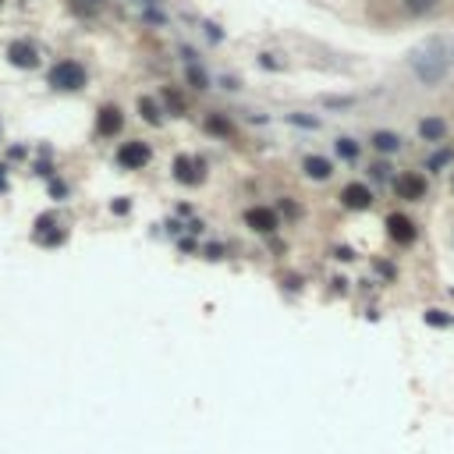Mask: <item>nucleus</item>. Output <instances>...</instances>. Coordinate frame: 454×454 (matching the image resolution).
<instances>
[{
  "label": "nucleus",
  "mask_w": 454,
  "mask_h": 454,
  "mask_svg": "<svg viewBox=\"0 0 454 454\" xmlns=\"http://www.w3.org/2000/svg\"><path fill=\"white\" fill-rule=\"evenodd\" d=\"M50 86L60 93H78L86 86V68H82L78 60H60V64L50 68Z\"/></svg>",
  "instance_id": "f257e3e1"
},
{
  "label": "nucleus",
  "mask_w": 454,
  "mask_h": 454,
  "mask_svg": "<svg viewBox=\"0 0 454 454\" xmlns=\"http://www.w3.org/2000/svg\"><path fill=\"white\" fill-rule=\"evenodd\" d=\"M411 68H416V75L422 78V82H440L444 75H447V57H444V50H429V53H416L411 57Z\"/></svg>",
  "instance_id": "f03ea898"
},
{
  "label": "nucleus",
  "mask_w": 454,
  "mask_h": 454,
  "mask_svg": "<svg viewBox=\"0 0 454 454\" xmlns=\"http://www.w3.org/2000/svg\"><path fill=\"white\" fill-rule=\"evenodd\" d=\"M150 160H153V150L146 146V142H125V146L117 150V163H121V167H128V171L146 167Z\"/></svg>",
  "instance_id": "7ed1b4c3"
},
{
  "label": "nucleus",
  "mask_w": 454,
  "mask_h": 454,
  "mask_svg": "<svg viewBox=\"0 0 454 454\" xmlns=\"http://www.w3.org/2000/svg\"><path fill=\"white\" fill-rule=\"evenodd\" d=\"M387 235L394 238L398 245H411L419 231H416V224H411L405 213H390V217H387Z\"/></svg>",
  "instance_id": "20e7f679"
},
{
  "label": "nucleus",
  "mask_w": 454,
  "mask_h": 454,
  "mask_svg": "<svg viewBox=\"0 0 454 454\" xmlns=\"http://www.w3.org/2000/svg\"><path fill=\"white\" fill-rule=\"evenodd\" d=\"M245 224L259 235H270V231H277V213L270 206H252V210H245Z\"/></svg>",
  "instance_id": "39448f33"
},
{
  "label": "nucleus",
  "mask_w": 454,
  "mask_h": 454,
  "mask_svg": "<svg viewBox=\"0 0 454 454\" xmlns=\"http://www.w3.org/2000/svg\"><path fill=\"white\" fill-rule=\"evenodd\" d=\"M8 60H11L14 68H36L39 64V53H36L32 43H22V39H18V43L8 47Z\"/></svg>",
  "instance_id": "423d86ee"
},
{
  "label": "nucleus",
  "mask_w": 454,
  "mask_h": 454,
  "mask_svg": "<svg viewBox=\"0 0 454 454\" xmlns=\"http://www.w3.org/2000/svg\"><path fill=\"white\" fill-rule=\"evenodd\" d=\"M341 202L348 206V210H369V206H373V195H369L366 184H344Z\"/></svg>",
  "instance_id": "0eeeda50"
},
{
  "label": "nucleus",
  "mask_w": 454,
  "mask_h": 454,
  "mask_svg": "<svg viewBox=\"0 0 454 454\" xmlns=\"http://www.w3.org/2000/svg\"><path fill=\"white\" fill-rule=\"evenodd\" d=\"M96 128H99V135H117L121 128H125V114H121L117 107H103L99 117H96Z\"/></svg>",
  "instance_id": "6e6552de"
},
{
  "label": "nucleus",
  "mask_w": 454,
  "mask_h": 454,
  "mask_svg": "<svg viewBox=\"0 0 454 454\" xmlns=\"http://www.w3.org/2000/svg\"><path fill=\"white\" fill-rule=\"evenodd\" d=\"M174 178L189 181V184H199L202 181V163H195L192 156H178L174 160Z\"/></svg>",
  "instance_id": "1a4fd4ad"
},
{
  "label": "nucleus",
  "mask_w": 454,
  "mask_h": 454,
  "mask_svg": "<svg viewBox=\"0 0 454 454\" xmlns=\"http://www.w3.org/2000/svg\"><path fill=\"white\" fill-rule=\"evenodd\" d=\"M398 195L401 199H422L426 195V178L422 174H401L398 178Z\"/></svg>",
  "instance_id": "9d476101"
},
{
  "label": "nucleus",
  "mask_w": 454,
  "mask_h": 454,
  "mask_svg": "<svg viewBox=\"0 0 454 454\" xmlns=\"http://www.w3.org/2000/svg\"><path fill=\"white\" fill-rule=\"evenodd\" d=\"M302 167H305V174L313 178V181H326L330 174H334V163H330L326 156H305Z\"/></svg>",
  "instance_id": "9b49d317"
},
{
  "label": "nucleus",
  "mask_w": 454,
  "mask_h": 454,
  "mask_svg": "<svg viewBox=\"0 0 454 454\" xmlns=\"http://www.w3.org/2000/svg\"><path fill=\"white\" fill-rule=\"evenodd\" d=\"M419 135H422L426 142H440V139L447 135V121H444V117H422V121H419Z\"/></svg>",
  "instance_id": "f8f14e48"
},
{
  "label": "nucleus",
  "mask_w": 454,
  "mask_h": 454,
  "mask_svg": "<svg viewBox=\"0 0 454 454\" xmlns=\"http://www.w3.org/2000/svg\"><path fill=\"white\" fill-rule=\"evenodd\" d=\"M373 146H377L380 153H394V150L401 146V139H398L394 132H377V135H373Z\"/></svg>",
  "instance_id": "ddd939ff"
},
{
  "label": "nucleus",
  "mask_w": 454,
  "mask_h": 454,
  "mask_svg": "<svg viewBox=\"0 0 454 454\" xmlns=\"http://www.w3.org/2000/svg\"><path fill=\"white\" fill-rule=\"evenodd\" d=\"M139 110H142V121H150V125H160V117H163V114H160V107H156L150 96H142V99H139Z\"/></svg>",
  "instance_id": "4468645a"
},
{
  "label": "nucleus",
  "mask_w": 454,
  "mask_h": 454,
  "mask_svg": "<svg viewBox=\"0 0 454 454\" xmlns=\"http://www.w3.org/2000/svg\"><path fill=\"white\" fill-rule=\"evenodd\" d=\"M437 4H440V0H405V8H408L411 14H429Z\"/></svg>",
  "instance_id": "2eb2a0df"
},
{
  "label": "nucleus",
  "mask_w": 454,
  "mask_h": 454,
  "mask_svg": "<svg viewBox=\"0 0 454 454\" xmlns=\"http://www.w3.org/2000/svg\"><path fill=\"white\" fill-rule=\"evenodd\" d=\"M337 153H341L344 160H359V142H352V139H337Z\"/></svg>",
  "instance_id": "dca6fc26"
},
{
  "label": "nucleus",
  "mask_w": 454,
  "mask_h": 454,
  "mask_svg": "<svg viewBox=\"0 0 454 454\" xmlns=\"http://www.w3.org/2000/svg\"><path fill=\"white\" fill-rule=\"evenodd\" d=\"M369 178L373 181H390V163H373V167H369Z\"/></svg>",
  "instance_id": "f3484780"
},
{
  "label": "nucleus",
  "mask_w": 454,
  "mask_h": 454,
  "mask_svg": "<svg viewBox=\"0 0 454 454\" xmlns=\"http://www.w3.org/2000/svg\"><path fill=\"white\" fill-rule=\"evenodd\" d=\"M206 128L217 132V135H231V125H227L224 117H210V121H206Z\"/></svg>",
  "instance_id": "a211bd4d"
},
{
  "label": "nucleus",
  "mask_w": 454,
  "mask_h": 454,
  "mask_svg": "<svg viewBox=\"0 0 454 454\" xmlns=\"http://www.w3.org/2000/svg\"><path fill=\"white\" fill-rule=\"evenodd\" d=\"M447 160H451V153H447V150H444V153H437V156L429 160V171H440V167H444Z\"/></svg>",
  "instance_id": "6ab92c4d"
},
{
  "label": "nucleus",
  "mask_w": 454,
  "mask_h": 454,
  "mask_svg": "<svg viewBox=\"0 0 454 454\" xmlns=\"http://www.w3.org/2000/svg\"><path fill=\"white\" fill-rule=\"evenodd\" d=\"M189 78H192V86H195V89H206V75H202L199 68H192V71H189Z\"/></svg>",
  "instance_id": "aec40b11"
},
{
  "label": "nucleus",
  "mask_w": 454,
  "mask_h": 454,
  "mask_svg": "<svg viewBox=\"0 0 454 454\" xmlns=\"http://www.w3.org/2000/svg\"><path fill=\"white\" fill-rule=\"evenodd\" d=\"M0 4H4V0H0Z\"/></svg>",
  "instance_id": "412c9836"
}]
</instances>
